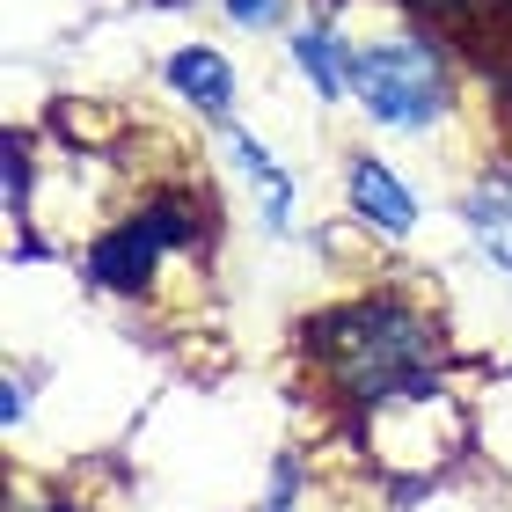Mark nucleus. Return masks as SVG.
Here are the masks:
<instances>
[{
	"instance_id": "6e6552de",
	"label": "nucleus",
	"mask_w": 512,
	"mask_h": 512,
	"mask_svg": "<svg viewBox=\"0 0 512 512\" xmlns=\"http://www.w3.org/2000/svg\"><path fill=\"white\" fill-rule=\"evenodd\" d=\"M293 74L315 88V103H352V30H337V15H308L286 30Z\"/></svg>"
},
{
	"instance_id": "7ed1b4c3",
	"label": "nucleus",
	"mask_w": 512,
	"mask_h": 512,
	"mask_svg": "<svg viewBox=\"0 0 512 512\" xmlns=\"http://www.w3.org/2000/svg\"><path fill=\"white\" fill-rule=\"evenodd\" d=\"M213 256V198L198 183H147L81 242V278L103 300H147L176 264Z\"/></svg>"
},
{
	"instance_id": "1a4fd4ad",
	"label": "nucleus",
	"mask_w": 512,
	"mask_h": 512,
	"mask_svg": "<svg viewBox=\"0 0 512 512\" xmlns=\"http://www.w3.org/2000/svg\"><path fill=\"white\" fill-rule=\"evenodd\" d=\"M220 15L235 22V30H293V15H300V0H220Z\"/></svg>"
},
{
	"instance_id": "4468645a",
	"label": "nucleus",
	"mask_w": 512,
	"mask_h": 512,
	"mask_svg": "<svg viewBox=\"0 0 512 512\" xmlns=\"http://www.w3.org/2000/svg\"><path fill=\"white\" fill-rule=\"evenodd\" d=\"M505 388H512V344H505Z\"/></svg>"
},
{
	"instance_id": "ddd939ff",
	"label": "nucleus",
	"mask_w": 512,
	"mask_h": 512,
	"mask_svg": "<svg viewBox=\"0 0 512 512\" xmlns=\"http://www.w3.org/2000/svg\"><path fill=\"white\" fill-rule=\"evenodd\" d=\"M498 110H505V118H512V59L498 66Z\"/></svg>"
},
{
	"instance_id": "9d476101",
	"label": "nucleus",
	"mask_w": 512,
	"mask_h": 512,
	"mask_svg": "<svg viewBox=\"0 0 512 512\" xmlns=\"http://www.w3.org/2000/svg\"><path fill=\"white\" fill-rule=\"evenodd\" d=\"M300 491H308V469H300V454H286L271 469V498L256 505V512H300Z\"/></svg>"
},
{
	"instance_id": "423d86ee",
	"label": "nucleus",
	"mask_w": 512,
	"mask_h": 512,
	"mask_svg": "<svg viewBox=\"0 0 512 512\" xmlns=\"http://www.w3.org/2000/svg\"><path fill=\"white\" fill-rule=\"evenodd\" d=\"M154 81H161V96H169V103H183L205 125H227L242 110V66L227 59L220 44H205V37L176 44V52L154 66Z\"/></svg>"
},
{
	"instance_id": "f03ea898",
	"label": "nucleus",
	"mask_w": 512,
	"mask_h": 512,
	"mask_svg": "<svg viewBox=\"0 0 512 512\" xmlns=\"http://www.w3.org/2000/svg\"><path fill=\"white\" fill-rule=\"evenodd\" d=\"M352 103L374 132L425 139L461 110V52L432 22L381 0V30L352 37Z\"/></svg>"
},
{
	"instance_id": "2eb2a0df",
	"label": "nucleus",
	"mask_w": 512,
	"mask_h": 512,
	"mask_svg": "<svg viewBox=\"0 0 512 512\" xmlns=\"http://www.w3.org/2000/svg\"><path fill=\"white\" fill-rule=\"evenodd\" d=\"M154 8H191V0H154Z\"/></svg>"
},
{
	"instance_id": "20e7f679",
	"label": "nucleus",
	"mask_w": 512,
	"mask_h": 512,
	"mask_svg": "<svg viewBox=\"0 0 512 512\" xmlns=\"http://www.w3.org/2000/svg\"><path fill=\"white\" fill-rule=\"evenodd\" d=\"M344 220H359L374 242H410L417 227H425V198H417V183L395 169L388 154L374 147H352L344 154Z\"/></svg>"
},
{
	"instance_id": "0eeeda50",
	"label": "nucleus",
	"mask_w": 512,
	"mask_h": 512,
	"mask_svg": "<svg viewBox=\"0 0 512 512\" xmlns=\"http://www.w3.org/2000/svg\"><path fill=\"white\" fill-rule=\"evenodd\" d=\"M213 147H220V161L235 169L242 183H249V198H256V220H264V235H293L300 227V183H293V169L278 161L264 139H256L242 118H227V125H213Z\"/></svg>"
},
{
	"instance_id": "f8f14e48",
	"label": "nucleus",
	"mask_w": 512,
	"mask_h": 512,
	"mask_svg": "<svg viewBox=\"0 0 512 512\" xmlns=\"http://www.w3.org/2000/svg\"><path fill=\"white\" fill-rule=\"evenodd\" d=\"M15 512H81V505L59 498V491H44V498H15Z\"/></svg>"
},
{
	"instance_id": "f257e3e1",
	"label": "nucleus",
	"mask_w": 512,
	"mask_h": 512,
	"mask_svg": "<svg viewBox=\"0 0 512 512\" xmlns=\"http://www.w3.org/2000/svg\"><path fill=\"white\" fill-rule=\"evenodd\" d=\"M300 359L344 417H366L395 395L454 381L447 315L425 286H403V278H381V286H359L315 308L300 322Z\"/></svg>"
},
{
	"instance_id": "39448f33",
	"label": "nucleus",
	"mask_w": 512,
	"mask_h": 512,
	"mask_svg": "<svg viewBox=\"0 0 512 512\" xmlns=\"http://www.w3.org/2000/svg\"><path fill=\"white\" fill-rule=\"evenodd\" d=\"M454 220H461V235H469V249L491 264V278L512 293V147L491 154L454 191Z\"/></svg>"
},
{
	"instance_id": "9b49d317",
	"label": "nucleus",
	"mask_w": 512,
	"mask_h": 512,
	"mask_svg": "<svg viewBox=\"0 0 512 512\" xmlns=\"http://www.w3.org/2000/svg\"><path fill=\"white\" fill-rule=\"evenodd\" d=\"M0 417H8V432H22V417H30V366H8V381H0Z\"/></svg>"
}]
</instances>
